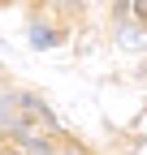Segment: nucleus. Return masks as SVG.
Returning <instances> with one entry per match:
<instances>
[{
    "instance_id": "obj_4",
    "label": "nucleus",
    "mask_w": 147,
    "mask_h": 155,
    "mask_svg": "<svg viewBox=\"0 0 147 155\" xmlns=\"http://www.w3.org/2000/svg\"><path fill=\"white\" fill-rule=\"evenodd\" d=\"M0 155H22V151H0Z\"/></svg>"
},
{
    "instance_id": "obj_2",
    "label": "nucleus",
    "mask_w": 147,
    "mask_h": 155,
    "mask_svg": "<svg viewBox=\"0 0 147 155\" xmlns=\"http://www.w3.org/2000/svg\"><path fill=\"white\" fill-rule=\"evenodd\" d=\"M143 43H147V35H143V30H130V26L121 30V48H143Z\"/></svg>"
},
{
    "instance_id": "obj_3",
    "label": "nucleus",
    "mask_w": 147,
    "mask_h": 155,
    "mask_svg": "<svg viewBox=\"0 0 147 155\" xmlns=\"http://www.w3.org/2000/svg\"><path fill=\"white\" fill-rule=\"evenodd\" d=\"M134 13L143 17V22H147V0H134Z\"/></svg>"
},
{
    "instance_id": "obj_1",
    "label": "nucleus",
    "mask_w": 147,
    "mask_h": 155,
    "mask_svg": "<svg viewBox=\"0 0 147 155\" xmlns=\"http://www.w3.org/2000/svg\"><path fill=\"white\" fill-rule=\"evenodd\" d=\"M30 43H35V48H52V43H56V35H52L48 26H30Z\"/></svg>"
}]
</instances>
